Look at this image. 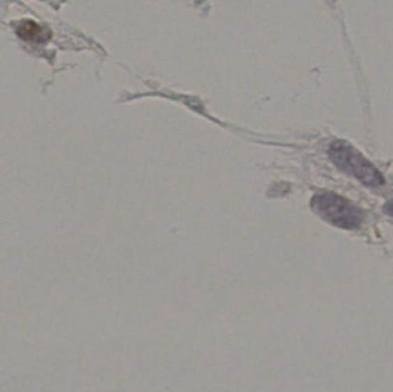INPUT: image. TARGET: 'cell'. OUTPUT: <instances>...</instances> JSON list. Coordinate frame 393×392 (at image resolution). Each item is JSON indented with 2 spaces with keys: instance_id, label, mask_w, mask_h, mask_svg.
<instances>
[{
  "instance_id": "3",
  "label": "cell",
  "mask_w": 393,
  "mask_h": 392,
  "mask_svg": "<svg viewBox=\"0 0 393 392\" xmlns=\"http://www.w3.org/2000/svg\"><path fill=\"white\" fill-rule=\"evenodd\" d=\"M17 33L24 40H45L50 35V31L44 29L40 24H37L33 21H24L19 26Z\"/></svg>"
},
{
  "instance_id": "1",
  "label": "cell",
  "mask_w": 393,
  "mask_h": 392,
  "mask_svg": "<svg viewBox=\"0 0 393 392\" xmlns=\"http://www.w3.org/2000/svg\"><path fill=\"white\" fill-rule=\"evenodd\" d=\"M329 155L335 165L354 176L362 185L380 187L385 183L382 173L350 143L335 141L329 148Z\"/></svg>"
},
{
  "instance_id": "4",
  "label": "cell",
  "mask_w": 393,
  "mask_h": 392,
  "mask_svg": "<svg viewBox=\"0 0 393 392\" xmlns=\"http://www.w3.org/2000/svg\"><path fill=\"white\" fill-rule=\"evenodd\" d=\"M384 212H385L387 214L393 217V199L387 201V204L384 205Z\"/></svg>"
},
{
  "instance_id": "2",
  "label": "cell",
  "mask_w": 393,
  "mask_h": 392,
  "mask_svg": "<svg viewBox=\"0 0 393 392\" xmlns=\"http://www.w3.org/2000/svg\"><path fill=\"white\" fill-rule=\"evenodd\" d=\"M311 206L319 217L342 229H358L364 222V212L334 192L317 194L312 199Z\"/></svg>"
}]
</instances>
